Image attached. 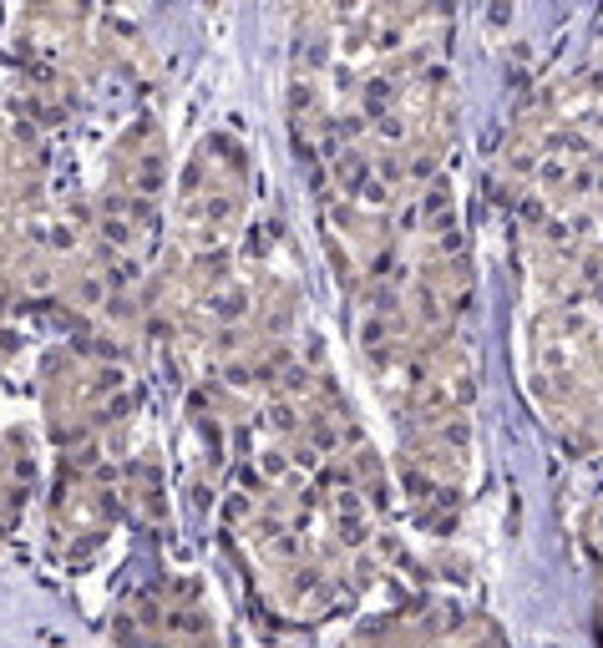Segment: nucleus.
<instances>
[{
	"mask_svg": "<svg viewBox=\"0 0 603 648\" xmlns=\"http://www.w3.org/2000/svg\"><path fill=\"white\" fill-rule=\"evenodd\" d=\"M345 648H507L492 618L457 608V603H426V608H401L375 623H360Z\"/></svg>",
	"mask_w": 603,
	"mask_h": 648,
	"instance_id": "2",
	"label": "nucleus"
},
{
	"mask_svg": "<svg viewBox=\"0 0 603 648\" xmlns=\"http://www.w3.org/2000/svg\"><path fill=\"white\" fill-rule=\"evenodd\" d=\"M421 26L426 16L391 11L350 102L310 71L294 87L355 350L396 421L401 461L411 456L416 512L436 502L451 517L472 456V274L451 198L441 36H416Z\"/></svg>",
	"mask_w": 603,
	"mask_h": 648,
	"instance_id": "1",
	"label": "nucleus"
}]
</instances>
